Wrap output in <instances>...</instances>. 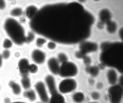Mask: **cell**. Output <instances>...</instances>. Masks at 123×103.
<instances>
[{
	"label": "cell",
	"instance_id": "cell-15",
	"mask_svg": "<svg viewBox=\"0 0 123 103\" xmlns=\"http://www.w3.org/2000/svg\"><path fill=\"white\" fill-rule=\"evenodd\" d=\"M85 96L82 92H78L74 93L73 95V101L76 103H81L84 100Z\"/></svg>",
	"mask_w": 123,
	"mask_h": 103
},
{
	"label": "cell",
	"instance_id": "cell-7",
	"mask_svg": "<svg viewBox=\"0 0 123 103\" xmlns=\"http://www.w3.org/2000/svg\"><path fill=\"white\" fill-rule=\"evenodd\" d=\"M31 57L33 61L38 64L43 63L46 59L45 53L42 50L38 49L33 50L32 52Z\"/></svg>",
	"mask_w": 123,
	"mask_h": 103
},
{
	"label": "cell",
	"instance_id": "cell-18",
	"mask_svg": "<svg viewBox=\"0 0 123 103\" xmlns=\"http://www.w3.org/2000/svg\"><path fill=\"white\" fill-rule=\"evenodd\" d=\"M47 42L46 38L43 37H39L37 38L36 39V44L38 47H41Z\"/></svg>",
	"mask_w": 123,
	"mask_h": 103
},
{
	"label": "cell",
	"instance_id": "cell-9",
	"mask_svg": "<svg viewBox=\"0 0 123 103\" xmlns=\"http://www.w3.org/2000/svg\"><path fill=\"white\" fill-rule=\"evenodd\" d=\"M47 65L52 73L55 75L58 74L60 66L57 58L54 57L49 58L47 62Z\"/></svg>",
	"mask_w": 123,
	"mask_h": 103
},
{
	"label": "cell",
	"instance_id": "cell-1",
	"mask_svg": "<svg viewBox=\"0 0 123 103\" xmlns=\"http://www.w3.org/2000/svg\"><path fill=\"white\" fill-rule=\"evenodd\" d=\"M102 63L105 66L123 71V45L120 42L108 44L102 50L100 56Z\"/></svg>",
	"mask_w": 123,
	"mask_h": 103
},
{
	"label": "cell",
	"instance_id": "cell-27",
	"mask_svg": "<svg viewBox=\"0 0 123 103\" xmlns=\"http://www.w3.org/2000/svg\"><path fill=\"white\" fill-rule=\"evenodd\" d=\"M103 86V84L101 83H98L97 84V87L98 89H101Z\"/></svg>",
	"mask_w": 123,
	"mask_h": 103
},
{
	"label": "cell",
	"instance_id": "cell-14",
	"mask_svg": "<svg viewBox=\"0 0 123 103\" xmlns=\"http://www.w3.org/2000/svg\"><path fill=\"white\" fill-rule=\"evenodd\" d=\"M24 96L31 102L34 101L36 98V96L35 91L32 90H28L23 93Z\"/></svg>",
	"mask_w": 123,
	"mask_h": 103
},
{
	"label": "cell",
	"instance_id": "cell-10",
	"mask_svg": "<svg viewBox=\"0 0 123 103\" xmlns=\"http://www.w3.org/2000/svg\"><path fill=\"white\" fill-rule=\"evenodd\" d=\"M45 82L50 94L52 95L58 92L54 77L52 75L47 76Z\"/></svg>",
	"mask_w": 123,
	"mask_h": 103
},
{
	"label": "cell",
	"instance_id": "cell-23",
	"mask_svg": "<svg viewBox=\"0 0 123 103\" xmlns=\"http://www.w3.org/2000/svg\"><path fill=\"white\" fill-rule=\"evenodd\" d=\"M55 42L52 40L49 42L47 44V47L50 50H54L56 47V45Z\"/></svg>",
	"mask_w": 123,
	"mask_h": 103
},
{
	"label": "cell",
	"instance_id": "cell-26",
	"mask_svg": "<svg viewBox=\"0 0 123 103\" xmlns=\"http://www.w3.org/2000/svg\"><path fill=\"white\" fill-rule=\"evenodd\" d=\"M5 6V3L3 0H0V9L4 8Z\"/></svg>",
	"mask_w": 123,
	"mask_h": 103
},
{
	"label": "cell",
	"instance_id": "cell-25",
	"mask_svg": "<svg viewBox=\"0 0 123 103\" xmlns=\"http://www.w3.org/2000/svg\"><path fill=\"white\" fill-rule=\"evenodd\" d=\"M1 55L3 58L7 59L10 56V52L8 50H5L3 52Z\"/></svg>",
	"mask_w": 123,
	"mask_h": 103
},
{
	"label": "cell",
	"instance_id": "cell-4",
	"mask_svg": "<svg viewBox=\"0 0 123 103\" xmlns=\"http://www.w3.org/2000/svg\"><path fill=\"white\" fill-rule=\"evenodd\" d=\"M108 97L111 103H121L123 96L122 86L119 84L111 85L108 89Z\"/></svg>",
	"mask_w": 123,
	"mask_h": 103
},
{
	"label": "cell",
	"instance_id": "cell-24",
	"mask_svg": "<svg viewBox=\"0 0 123 103\" xmlns=\"http://www.w3.org/2000/svg\"><path fill=\"white\" fill-rule=\"evenodd\" d=\"M91 97L93 100H97L98 99L100 98V95L98 92L94 91L91 93Z\"/></svg>",
	"mask_w": 123,
	"mask_h": 103
},
{
	"label": "cell",
	"instance_id": "cell-3",
	"mask_svg": "<svg viewBox=\"0 0 123 103\" xmlns=\"http://www.w3.org/2000/svg\"><path fill=\"white\" fill-rule=\"evenodd\" d=\"M78 71L76 65L73 62L67 61L62 64L58 74L62 77L69 78L75 76Z\"/></svg>",
	"mask_w": 123,
	"mask_h": 103
},
{
	"label": "cell",
	"instance_id": "cell-8",
	"mask_svg": "<svg viewBox=\"0 0 123 103\" xmlns=\"http://www.w3.org/2000/svg\"><path fill=\"white\" fill-rule=\"evenodd\" d=\"M28 60L26 58L20 59L18 63V67L20 75L22 77L28 76L30 65Z\"/></svg>",
	"mask_w": 123,
	"mask_h": 103
},
{
	"label": "cell",
	"instance_id": "cell-17",
	"mask_svg": "<svg viewBox=\"0 0 123 103\" xmlns=\"http://www.w3.org/2000/svg\"><path fill=\"white\" fill-rule=\"evenodd\" d=\"M59 62L62 63L68 61V58L66 55L64 53L60 52L57 55V58Z\"/></svg>",
	"mask_w": 123,
	"mask_h": 103
},
{
	"label": "cell",
	"instance_id": "cell-2",
	"mask_svg": "<svg viewBox=\"0 0 123 103\" xmlns=\"http://www.w3.org/2000/svg\"><path fill=\"white\" fill-rule=\"evenodd\" d=\"M4 26L8 35L15 44L21 45L25 42L26 37L23 28L15 19L12 18L7 19Z\"/></svg>",
	"mask_w": 123,
	"mask_h": 103
},
{
	"label": "cell",
	"instance_id": "cell-6",
	"mask_svg": "<svg viewBox=\"0 0 123 103\" xmlns=\"http://www.w3.org/2000/svg\"><path fill=\"white\" fill-rule=\"evenodd\" d=\"M36 90L43 103H48L49 98L45 84L42 81L37 82L35 86Z\"/></svg>",
	"mask_w": 123,
	"mask_h": 103
},
{
	"label": "cell",
	"instance_id": "cell-19",
	"mask_svg": "<svg viewBox=\"0 0 123 103\" xmlns=\"http://www.w3.org/2000/svg\"><path fill=\"white\" fill-rule=\"evenodd\" d=\"M105 13L104 15V13H101V16H100L101 17V19L104 22H108V21L110 19V14L109 12L108 11H105Z\"/></svg>",
	"mask_w": 123,
	"mask_h": 103
},
{
	"label": "cell",
	"instance_id": "cell-12",
	"mask_svg": "<svg viewBox=\"0 0 123 103\" xmlns=\"http://www.w3.org/2000/svg\"><path fill=\"white\" fill-rule=\"evenodd\" d=\"M51 95L48 103H66L64 97L58 92Z\"/></svg>",
	"mask_w": 123,
	"mask_h": 103
},
{
	"label": "cell",
	"instance_id": "cell-13",
	"mask_svg": "<svg viewBox=\"0 0 123 103\" xmlns=\"http://www.w3.org/2000/svg\"><path fill=\"white\" fill-rule=\"evenodd\" d=\"M9 86L12 89L13 93L15 95H19L21 92V89L20 85L13 81H11L9 83Z\"/></svg>",
	"mask_w": 123,
	"mask_h": 103
},
{
	"label": "cell",
	"instance_id": "cell-31",
	"mask_svg": "<svg viewBox=\"0 0 123 103\" xmlns=\"http://www.w3.org/2000/svg\"><path fill=\"white\" fill-rule=\"evenodd\" d=\"M36 103H43L42 102L41 103V102H37Z\"/></svg>",
	"mask_w": 123,
	"mask_h": 103
},
{
	"label": "cell",
	"instance_id": "cell-5",
	"mask_svg": "<svg viewBox=\"0 0 123 103\" xmlns=\"http://www.w3.org/2000/svg\"><path fill=\"white\" fill-rule=\"evenodd\" d=\"M77 87V83L74 79L66 78L61 81L59 83L58 88L62 93L66 94L71 92L75 90Z\"/></svg>",
	"mask_w": 123,
	"mask_h": 103
},
{
	"label": "cell",
	"instance_id": "cell-29",
	"mask_svg": "<svg viewBox=\"0 0 123 103\" xmlns=\"http://www.w3.org/2000/svg\"><path fill=\"white\" fill-rule=\"evenodd\" d=\"M11 103H27L26 102H25L22 101H16L13 102Z\"/></svg>",
	"mask_w": 123,
	"mask_h": 103
},
{
	"label": "cell",
	"instance_id": "cell-20",
	"mask_svg": "<svg viewBox=\"0 0 123 103\" xmlns=\"http://www.w3.org/2000/svg\"><path fill=\"white\" fill-rule=\"evenodd\" d=\"M22 9L19 8H15L12 10L11 12V14L14 16H18L21 15L22 13Z\"/></svg>",
	"mask_w": 123,
	"mask_h": 103
},
{
	"label": "cell",
	"instance_id": "cell-21",
	"mask_svg": "<svg viewBox=\"0 0 123 103\" xmlns=\"http://www.w3.org/2000/svg\"><path fill=\"white\" fill-rule=\"evenodd\" d=\"M38 70V67L36 64H30L29 67V72L32 73H35L37 72Z\"/></svg>",
	"mask_w": 123,
	"mask_h": 103
},
{
	"label": "cell",
	"instance_id": "cell-11",
	"mask_svg": "<svg viewBox=\"0 0 123 103\" xmlns=\"http://www.w3.org/2000/svg\"><path fill=\"white\" fill-rule=\"evenodd\" d=\"M107 77L109 83L111 85L116 84L117 81V76L116 71L113 69L107 72Z\"/></svg>",
	"mask_w": 123,
	"mask_h": 103
},
{
	"label": "cell",
	"instance_id": "cell-22",
	"mask_svg": "<svg viewBox=\"0 0 123 103\" xmlns=\"http://www.w3.org/2000/svg\"><path fill=\"white\" fill-rule=\"evenodd\" d=\"M12 45L11 41L9 39H6L4 41L3 46L5 48L8 49L11 47Z\"/></svg>",
	"mask_w": 123,
	"mask_h": 103
},
{
	"label": "cell",
	"instance_id": "cell-28",
	"mask_svg": "<svg viewBox=\"0 0 123 103\" xmlns=\"http://www.w3.org/2000/svg\"><path fill=\"white\" fill-rule=\"evenodd\" d=\"M2 55L0 54V67L2 65Z\"/></svg>",
	"mask_w": 123,
	"mask_h": 103
},
{
	"label": "cell",
	"instance_id": "cell-16",
	"mask_svg": "<svg viewBox=\"0 0 123 103\" xmlns=\"http://www.w3.org/2000/svg\"><path fill=\"white\" fill-rule=\"evenodd\" d=\"M21 81L22 85L24 89L28 90L30 88L31 86V82L28 76L22 77Z\"/></svg>",
	"mask_w": 123,
	"mask_h": 103
},
{
	"label": "cell",
	"instance_id": "cell-30",
	"mask_svg": "<svg viewBox=\"0 0 123 103\" xmlns=\"http://www.w3.org/2000/svg\"><path fill=\"white\" fill-rule=\"evenodd\" d=\"M87 103H98V102H89Z\"/></svg>",
	"mask_w": 123,
	"mask_h": 103
}]
</instances>
